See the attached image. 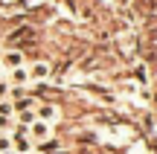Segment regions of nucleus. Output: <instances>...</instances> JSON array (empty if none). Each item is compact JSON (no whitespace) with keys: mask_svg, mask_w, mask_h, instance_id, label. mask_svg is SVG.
I'll return each mask as SVG.
<instances>
[{"mask_svg":"<svg viewBox=\"0 0 157 154\" xmlns=\"http://www.w3.org/2000/svg\"><path fill=\"white\" fill-rule=\"evenodd\" d=\"M21 64H26L21 50H6L3 55H0V67H6V70H15V67H21Z\"/></svg>","mask_w":157,"mask_h":154,"instance_id":"nucleus-1","label":"nucleus"},{"mask_svg":"<svg viewBox=\"0 0 157 154\" xmlns=\"http://www.w3.org/2000/svg\"><path fill=\"white\" fill-rule=\"evenodd\" d=\"M9 85H12V87H26V85H29V70H26V64L9 70Z\"/></svg>","mask_w":157,"mask_h":154,"instance_id":"nucleus-2","label":"nucleus"},{"mask_svg":"<svg viewBox=\"0 0 157 154\" xmlns=\"http://www.w3.org/2000/svg\"><path fill=\"white\" fill-rule=\"evenodd\" d=\"M29 137L38 140V143H41V140H50V137H52V125H47V122L35 119L32 125H29Z\"/></svg>","mask_w":157,"mask_h":154,"instance_id":"nucleus-3","label":"nucleus"},{"mask_svg":"<svg viewBox=\"0 0 157 154\" xmlns=\"http://www.w3.org/2000/svg\"><path fill=\"white\" fill-rule=\"evenodd\" d=\"M35 119L52 125V122L58 119V108H56V105H38V108H35Z\"/></svg>","mask_w":157,"mask_h":154,"instance_id":"nucleus-4","label":"nucleus"},{"mask_svg":"<svg viewBox=\"0 0 157 154\" xmlns=\"http://www.w3.org/2000/svg\"><path fill=\"white\" fill-rule=\"evenodd\" d=\"M26 70H29V81H41V79L50 76V64L47 61H35L32 67H26Z\"/></svg>","mask_w":157,"mask_h":154,"instance_id":"nucleus-5","label":"nucleus"},{"mask_svg":"<svg viewBox=\"0 0 157 154\" xmlns=\"http://www.w3.org/2000/svg\"><path fill=\"white\" fill-rule=\"evenodd\" d=\"M0 116H15V108H12L9 99H3V102H0Z\"/></svg>","mask_w":157,"mask_h":154,"instance_id":"nucleus-6","label":"nucleus"},{"mask_svg":"<svg viewBox=\"0 0 157 154\" xmlns=\"http://www.w3.org/2000/svg\"><path fill=\"white\" fill-rule=\"evenodd\" d=\"M9 93H12V85L0 79V102H3V99H9Z\"/></svg>","mask_w":157,"mask_h":154,"instance_id":"nucleus-7","label":"nucleus"},{"mask_svg":"<svg viewBox=\"0 0 157 154\" xmlns=\"http://www.w3.org/2000/svg\"><path fill=\"white\" fill-rule=\"evenodd\" d=\"M0 55H3V50H0Z\"/></svg>","mask_w":157,"mask_h":154,"instance_id":"nucleus-8","label":"nucleus"},{"mask_svg":"<svg viewBox=\"0 0 157 154\" xmlns=\"http://www.w3.org/2000/svg\"><path fill=\"white\" fill-rule=\"evenodd\" d=\"M29 154H35V151H29Z\"/></svg>","mask_w":157,"mask_h":154,"instance_id":"nucleus-9","label":"nucleus"}]
</instances>
